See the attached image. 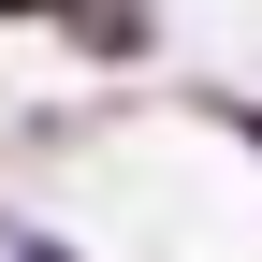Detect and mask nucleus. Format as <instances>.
I'll return each instance as SVG.
<instances>
[{"label": "nucleus", "instance_id": "1", "mask_svg": "<svg viewBox=\"0 0 262 262\" xmlns=\"http://www.w3.org/2000/svg\"><path fill=\"white\" fill-rule=\"evenodd\" d=\"M58 44H73L88 73H146V58L175 44V15H160V0H73V15H58Z\"/></svg>", "mask_w": 262, "mask_h": 262}, {"label": "nucleus", "instance_id": "2", "mask_svg": "<svg viewBox=\"0 0 262 262\" xmlns=\"http://www.w3.org/2000/svg\"><path fill=\"white\" fill-rule=\"evenodd\" d=\"M58 15H73V0H0V29H58Z\"/></svg>", "mask_w": 262, "mask_h": 262}]
</instances>
